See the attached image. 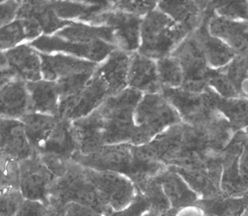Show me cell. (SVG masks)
Returning <instances> with one entry per match:
<instances>
[{
  "instance_id": "cell-26",
  "label": "cell",
  "mask_w": 248,
  "mask_h": 216,
  "mask_svg": "<svg viewBox=\"0 0 248 216\" xmlns=\"http://www.w3.org/2000/svg\"><path fill=\"white\" fill-rule=\"evenodd\" d=\"M34 153L57 154L73 160L79 153V146L71 121L60 119L46 142Z\"/></svg>"
},
{
  "instance_id": "cell-23",
  "label": "cell",
  "mask_w": 248,
  "mask_h": 216,
  "mask_svg": "<svg viewBox=\"0 0 248 216\" xmlns=\"http://www.w3.org/2000/svg\"><path fill=\"white\" fill-rule=\"evenodd\" d=\"M59 18L66 21L93 23L94 18L113 9V1H50Z\"/></svg>"
},
{
  "instance_id": "cell-28",
  "label": "cell",
  "mask_w": 248,
  "mask_h": 216,
  "mask_svg": "<svg viewBox=\"0 0 248 216\" xmlns=\"http://www.w3.org/2000/svg\"><path fill=\"white\" fill-rule=\"evenodd\" d=\"M155 178L163 188L172 209L191 206L201 200L185 179L169 167Z\"/></svg>"
},
{
  "instance_id": "cell-38",
  "label": "cell",
  "mask_w": 248,
  "mask_h": 216,
  "mask_svg": "<svg viewBox=\"0 0 248 216\" xmlns=\"http://www.w3.org/2000/svg\"><path fill=\"white\" fill-rule=\"evenodd\" d=\"M20 161L1 154V190H19Z\"/></svg>"
},
{
  "instance_id": "cell-43",
  "label": "cell",
  "mask_w": 248,
  "mask_h": 216,
  "mask_svg": "<svg viewBox=\"0 0 248 216\" xmlns=\"http://www.w3.org/2000/svg\"><path fill=\"white\" fill-rule=\"evenodd\" d=\"M150 211V204L142 193L138 192L128 206L120 211L112 212L108 216H145Z\"/></svg>"
},
{
  "instance_id": "cell-9",
  "label": "cell",
  "mask_w": 248,
  "mask_h": 216,
  "mask_svg": "<svg viewBox=\"0 0 248 216\" xmlns=\"http://www.w3.org/2000/svg\"><path fill=\"white\" fill-rule=\"evenodd\" d=\"M14 79L26 82L43 79L40 52L28 43L1 51V86Z\"/></svg>"
},
{
  "instance_id": "cell-34",
  "label": "cell",
  "mask_w": 248,
  "mask_h": 216,
  "mask_svg": "<svg viewBox=\"0 0 248 216\" xmlns=\"http://www.w3.org/2000/svg\"><path fill=\"white\" fill-rule=\"evenodd\" d=\"M204 211L217 216H244L248 210L245 197L222 195L196 202Z\"/></svg>"
},
{
  "instance_id": "cell-30",
  "label": "cell",
  "mask_w": 248,
  "mask_h": 216,
  "mask_svg": "<svg viewBox=\"0 0 248 216\" xmlns=\"http://www.w3.org/2000/svg\"><path fill=\"white\" fill-rule=\"evenodd\" d=\"M53 35L66 41L77 42L91 43L101 40L117 46L114 29L110 27L97 26L74 21L72 25L65 27Z\"/></svg>"
},
{
  "instance_id": "cell-29",
  "label": "cell",
  "mask_w": 248,
  "mask_h": 216,
  "mask_svg": "<svg viewBox=\"0 0 248 216\" xmlns=\"http://www.w3.org/2000/svg\"><path fill=\"white\" fill-rule=\"evenodd\" d=\"M187 183L201 200L215 198L224 195L221 188L222 171L194 170L169 166Z\"/></svg>"
},
{
  "instance_id": "cell-47",
  "label": "cell",
  "mask_w": 248,
  "mask_h": 216,
  "mask_svg": "<svg viewBox=\"0 0 248 216\" xmlns=\"http://www.w3.org/2000/svg\"><path fill=\"white\" fill-rule=\"evenodd\" d=\"M176 216H205L206 212L197 203L175 209Z\"/></svg>"
},
{
  "instance_id": "cell-4",
  "label": "cell",
  "mask_w": 248,
  "mask_h": 216,
  "mask_svg": "<svg viewBox=\"0 0 248 216\" xmlns=\"http://www.w3.org/2000/svg\"><path fill=\"white\" fill-rule=\"evenodd\" d=\"M43 79L57 82L61 92L76 93L87 85L99 64L64 53H40Z\"/></svg>"
},
{
  "instance_id": "cell-45",
  "label": "cell",
  "mask_w": 248,
  "mask_h": 216,
  "mask_svg": "<svg viewBox=\"0 0 248 216\" xmlns=\"http://www.w3.org/2000/svg\"><path fill=\"white\" fill-rule=\"evenodd\" d=\"M47 209L46 204L25 199L16 216H45Z\"/></svg>"
},
{
  "instance_id": "cell-50",
  "label": "cell",
  "mask_w": 248,
  "mask_h": 216,
  "mask_svg": "<svg viewBox=\"0 0 248 216\" xmlns=\"http://www.w3.org/2000/svg\"><path fill=\"white\" fill-rule=\"evenodd\" d=\"M145 216H176L175 209H171L165 213H155V212L150 211Z\"/></svg>"
},
{
  "instance_id": "cell-14",
  "label": "cell",
  "mask_w": 248,
  "mask_h": 216,
  "mask_svg": "<svg viewBox=\"0 0 248 216\" xmlns=\"http://www.w3.org/2000/svg\"><path fill=\"white\" fill-rule=\"evenodd\" d=\"M20 190L26 200L49 205L52 186L57 179L36 153L20 161Z\"/></svg>"
},
{
  "instance_id": "cell-27",
  "label": "cell",
  "mask_w": 248,
  "mask_h": 216,
  "mask_svg": "<svg viewBox=\"0 0 248 216\" xmlns=\"http://www.w3.org/2000/svg\"><path fill=\"white\" fill-rule=\"evenodd\" d=\"M31 101V113L60 117L61 94L57 82L41 79L27 82Z\"/></svg>"
},
{
  "instance_id": "cell-5",
  "label": "cell",
  "mask_w": 248,
  "mask_h": 216,
  "mask_svg": "<svg viewBox=\"0 0 248 216\" xmlns=\"http://www.w3.org/2000/svg\"><path fill=\"white\" fill-rule=\"evenodd\" d=\"M50 202L63 206L78 203L93 208L107 216L112 213L89 180L85 167L76 161L65 175L56 180L50 190Z\"/></svg>"
},
{
  "instance_id": "cell-16",
  "label": "cell",
  "mask_w": 248,
  "mask_h": 216,
  "mask_svg": "<svg viewBox=\"0 0 248 216\" xmlns=\"http://www.w3.org/2000/svg\"><path fill=\"white\" fill-rule=\"evenodd\" d=\"M213 13L209 1L202 25L191 34L201 46L209 67L219 69L227 66L238 55L224 41L210 34L209 21Z\"/></svg>"
},
{
  "instance_id": "cell-54",
  "label": "cell",
  "mask_w": 248,
  "mask_h": 216,
  "mask_svg": "<svg viewBox=\"0 0 248 216\" xmlns=\"http://www.w3.org/2000/svg\"><path fill=\"white\" fill-rule=\"evenodd\" d=\"M244 216H248V209L247 210L246 213H245V215H244Z\"/></svg>"
},
{
  "instance_id": "cell-24",
  "label": "cell",
  "mask_w": 248,
  "mask_h": 216,
  "mask_svg": "<svg viewBox=\"0 0 248 216\" xmlns=\"http://www.w3.org/2000/svg\"><path fill=\"white\" fill-rule=\"evenodd\" d=\"M1 118L20 120L31 113V101L26 82L12 80L1 86Z\"/></svg>"
},
{
  "instance_id": "cell-48",
  "label": "cell",
  "mask_w": 248,
  "mask_h": 216,
  "mask_svg": "<svg viewBox=\"0 0 248 216\" xmlns=\"http://www.w3.org/2000/svg\"><path fill=\"white\" fill-rule=\"evenodd\" d=\"M66 207L56 202H50L45 216H66Z\"/></svg>"
},
{
  "instance_id": "cell-3",
  "label": "cell",
  "mask_w": 248,
  "mask_h": 216,
  "mask_svg": "<svg viewBox=\"0 0 248 216\" xmlns=\"http://www.w3.org/2000/svg\"><path fill=\"white\" fill-rule=\"evenodd\" d=\"M134 121V145L148 143L166 129L182 123L179 113L161 94H144L135 110Z\"/></svg>"
},
{
  "instance_id": "cell-49",
  "label": "cell",
  "mask_w": 248,
  "mask_h": 216,
  "mask_svg": "<svg viewBox=\"0 0 248 216\" xmlns=\"http://www.w3.org/2000/svg\"><path fill=\"white\" fill-rule=\"evenodd\" d=\"M238 93L241 98L248 99V73H245L241 82L238 85Z\"/></svg>"
},
{
  "instance_id": "cell-7",
  "label": "cell",
  "mask_w": 248,
  "mask_h": 216,
  "mask_svg": "<svg viewBox=\"0 0 248 216\" xmlns=\"http://www.w3.org/2000/svg\"><path fill=\"white\" fill-rule=\"evenodd\" d=\"M133 146L130 143L105 145L91 154L78 153L73 161L89 169L123 174L134 183L137 177V163Z\"/></svg>"
},
{
  "instance_id": "cell-39",
  "label": "cell",
  "mask_w": 248,
  "mask_h": 216,
  "mask_svg": "<svg viewBox=\"0 0 248 216\" xmlns=\"http://www.w3.org/2000/svg\"><path fill=\"white\" fill-rule=\"evenodd\" d=\"M209 86L222 98H241L238 89L232 80L218 69L213 70L209 78Z\"/></svg>"
},
{
  "instance_id": "cell-12",
  "label": "cell",
  "mask_w": 248,
  "mask_h": 216,
  "mask_svg": "<svg viewBox=\"0 0 248 216\" xmlns=\"http://www.w3.org/2000/svg\"><path fill=\"white\" fill-rule=\"evenodd\" d=\"M161 94L179 113L182 123L190 126L205 122L218 111L212 102L210 87L202 93L163 88Z\"/></svg>"
},
{
  "instance_id": "cell-15",
  "label": "cell",
  "mask_w": 248,
  "mask_h": 216,
  "mask_svg": "<svg viewBox=\"0 0 248 216\" xmlns=\"http://www.w3.org/2000/svg\"><path fill=\"white\" fill-rule=\"evenodd\" d=\"M142 20L138 16L112 9L98 15L91 25L112 28L118 48L135 53L138 52L140 46Z\"/></svg>"
},
{
  "instance_id": "cell-18",
  "label": "cell",
  "mask_w": 248,
  "mask_h": 216,
  "mask_svg": "<svg viewBox=\"0 0 248 216\" xmlns=\"http://www.w3.org/2000/svg\"><path fill=\"white\" fill-rule=\"evenodd\" d=\"M208 2L209 1H158V9L191 34L202 25Z\"/></svg>"
},
{
  "instance_id": "cell-20",
  "label": "cell",
  "mask_w": 248,
  "mask_h": 216,
  "mask_svg": "<svg viewBox=\"0 0 248 216\" xmlns=\"http://www.w3.org/2000/svg\"><path fill=\"white\" fill-rule=\"evenodd\" d=\"M34 154L22 122L1 118V154L21 161Z\"/></svg>"
},
{
  "instance_id": "cell-1",
  "label": "cell",
  "mask_w": 248,
  "mask_h": 216,
  "mask_svg": "<svg viewBox=\"0 0 248 216\" xmlns=\"http://www.w3.org/2000/svg\"><path fill=\"white\" fill-rule=\"evenodd\" d=\"M144 94L126 88L109 96L98 108L105 121V145L132 144L135 133V110Z\"/></svg>"
},
{
  "instance_id": "cell-36",
  "label": "cell",
  "mask_w": 248,
  "mask_h": 216,
  "mask_svg": "<svg viewBox=\"0 0 248 216\" xmlns=\"http://www.w3.org/2000/svg\"><path fill=\"white\" fill-rule=\"evenodd\" d=\"M138 191L142 193L150 204L151 211L165 213L172 209L163 188L155 177L140 186Z\"/></svg>"
},
{
  "instance_id": "cell-13",
  "label": "cell",
  "mask_w": 248,
  "mask_h": 216,
  "mask_svg": "<svg viewBox=\"0 0 248 216\" xmlns=\"http://www.w3.org/2000/svg\"><path fill=\"white\" fill-rule=\"evenodd\" d=\"M110 96L108 84L95 71L87 85L71 98L61 101L60 118L77 121L97 110Z\"/></svg>"
},
{
  "instance_id": "cell-44",
  "label": "cell",
  "mask_w": 248,
  "mask_h": 216,
  "mask_svg": "<svg viewBox=\"0 0 248 216\" xmlns=\"http://www.w3.org/2000/svg\"><path fill=\"white\" fill-rule=\"evenodd\" d=\"M22 1H3L0 5L1 28L16 19Z\"/></svg>"
},
{
  "instance_id": "cell-31",
  "label": "cell",
  "mask_w": 248,
  "mask_h": 216,
  "mask_svg": "<svg viewBox=\"0 0 248 216\" xmlns=\"http://www.w3.org/2000/svg\"><path fill=\"white\" fill-rule=\"evenodd\" d=\"M43 34L39 25L33 20L16 19L1 28V51L31 42Z\"/></svg>"
},
{
  "instance_id": "cell-8",
  "label": "cell",
  "mask_w": 248,
  "mask_h": 216,
  "mask_svg": "<svg viewBox=\"0 0 248 216\" xmlns=\"http://www.w3.org/2000/svg\"><path fill=\"white\" fill-rule=\"evenodd\" d=\"M171 55L178 60L184 72L185 81L181 89L190 93L206 92L214 69L209 67L194 37L192 34L188 36Z\"/></svg>"
},
{
  "instance_id": "cell-42",
  "label": "cell",
  "mask_w": 248,
  "mask_h": 216,
  "mask_svg": "<svg viewBox=\"0 0 248 216\" xmlns=\"http://www.w3.org/2000/svg\"><path fill=\"white\" fill-rule=\"evenodd\" d=\"M36 154L39 156L43 163L46 165V168L57 178H60L65 175L72 164L74 162L73 159H69L57 154H46V153H43V154L36 153Z\"/></svg>"
},
{
  "instance_id": "cell-19",
  "label": "cell",
  "mask_w": 248,
  "mask_h": 216,
  "mask_svg": "<svg viewBox=\"0 0 248 216\" xmlns=\"http://www.w3.org/2000/svg\"><path fill=\"white\" fill-rule=\"evenodd\" d=\"M209 30L212 35L224 41L237 55H248V20L225 19L213 13L209 18Z\"/></svg>"
},
{
  "instance_id": "cell-11",
  "label": "cell",
  "mask_w": 248,
  "mask_h": 216,
  "mask_svg": "<svg viewBox=\"0 0 248 216\" xmlns=\"http://www.w3.org/2000/svg\"><path fill=\"white\" fill-rule=\"evenodd\" d=\"M28 44L40 53H64L98 64L104 62L118 48L101 40L91 43L77 42L66 41L58 36L45 34Z\"/></svg>"
},
{
  "instance_id": "cell-53",
  "label": "cell",
  "mask_w": 248,
  "mask_h": 216,
  "mask_svg": "<svg viewBox=\"0 0 248 216\" xmlns=\"http://www.w3.org/2000/svg\"><path fill=\"white\" fill-rule=\"evenodd\" d=\"M205 216H215V215L211 214V213H206V215H205Z\"/></svg>"
},
{
  "instance_id": "cell-46",
  "label": "cell",
  "mask_w": 248,
  "mask_h": 216,
  "mask_svg": "<svg viewBox=\"0 0 248 216\" xmlns=\"http://www.w3.org/2000/svg\"><path fill=\"white\" fill-rule=\"evenodd\" d=\"M66 216H107L101 212L78 203L66 205Z\"/></svg>"
},
{
  "instance_id": "cell-21",
  "label": "cell",
  "mask_w": 248,
  "mask_h": 216,
  "mask_svg": "<svg viewBox=\"0 0 248 216\" xmlns=\"http://www.w3.org/2000/svg\"><path fill=\"white\" fill-rule=\"evenodd\" d=\"M79 153L89 154L105 145V121L98 109L89 115L73 121Z\"/></svg>"
},
{
  "instance_id": "cell-51",
  "label": "cell",
  "mask_w": 248,
  "mask_h": 216,
  "mask_svg": "<svg viewBox=\"0 0 248 216\" xmlns=\"http://www.w3.org/2000/svg\"><path fill=\"white\" fill-rule=\"evenodd\" d=\"M244 132H245V134H246L247 137H248V126H247L246 128H245V130H244Z\"/></svg>"
},
{
  "instance_id": "cell-33",
  "label": "cell",
  "mask_w": 248,
  "mask_h": 216,
  "mask_svg": "<svg viewBox=\"0 0 248 216\" xmlns=\"http://www.w3.org/2000/svg\"><path fill=\"white\" fill-rule=\"evenodd\" d=\"M60 119V117L39 113H29L20 119L34 152L46 142Z\"/></svg>"
},
{
  "instance_id": "cell-25",
  "label": "cell",
  "mask_w": 248,
  "mask_h": 216,
  "mask_svg": "<svg viewBox=\"0 0 248 216\" xmlns=\"http://www.w3.org/2000/svg\"><path fill=\"white\" fill-rule=\"evenodd\" d=\"M131 55L132 53L117 48L96 69V72L108 85L110 96L128 88V73Z\"/></svg>"
},
{
  "instance_id": "cell-32",
  "label": "cell",
  "mask_w": 248,
  "mask_h": 216,
  "mask_svg": "<svg viewBox=\"0 0 248 216\" xmlns=\"http://www.w3.org/2000/svg\"><path fill=\"white\" fill-rule=\"evenodd\" d=\"M213 106L227 120L235 133L248 126V99L224 98L210 88Z\"/></svg>"
},
{
  "instance_id": "cell-22",
  "label": "cell",
  "mask_w": 248,
  "mask_h": 216,
  "mask_svg": "<svg viewBox=\"0 0 248 216\" xmlns=\"http://www.w3.org/2000/svg\"><path fill=\"white\" fill-rule=\"evenodd\" d=\"M16 19L33 20L38 24L43 34L48 36L74 22L59 18L50 1H22Z\"/></svg>"
},
{
  "instance_id": "cell-6",
  "label": "cell",
  "mask_w": 248,
  "mask_h": 216,
  "mask_svg": "<svg viewBox=\"0 0 248 216\" xmlns=\"http://www.w3.org/2000/svg\"><path fill=\"white\" fill-rule=\"evenodd\" d=\"M221 188L227 197L248 193V139L244 130L234 133L222 153Z\"/></svg>"
},
{
  "instance_id": "cell-41",
  "label": "cell",
  "mask_w": 248,
  "mask_h": 216,
  "mask_svg": "<svg viewBox=\"0 0 248 216\" xmlns=\"http://www.w3.org/2000/svg\"><path fill=\"white\" fill-rule=\"evenodd\" d=\"M25 201L19 190H1V216H16Z\"/></svg>"
},
{
  "instance_id": "cell-52",
  "label": "cell",
  "mask_w": 248,
  "mask_h": 216,
  "mask_svg": "<svg viewBox=\"0 0 248 216\" xmlns=\"http://www.w3.org/2000/svg\"><path fill=\"white\" fill-rule=\"evenodd\" d=\"M243 197H245V198L246 199L247 203H248V193H247L245 196H243Z\"/></svg>"
},
{
  "instance_id": "cell-2",
  "label": "cell",
  "mask_w": 248,
  "mask_h": 216,
  "mask_svg": "<svg viewBox=\"0 0 248 216\" xmlns=\"http://www.w3.org/2000/svg\"><path fill=\"white\" fill-rule=\"evenodd\" d=\"M189 35L182 26L157 7L142 20L138 53L158 61L171 55Z\"/></svg>"
},
{
  "instance_id": "cell-40",
  "label": "cell",
  "mask_w": 248,
  "mask_h": 216,
  "mask_svg": "<svg viewBox=\"0 0 248 216\" xmlns=\"http://www.w3.org/2000/svg\"><path fill=\"white\" fill-rule=\"evenodd\" d=\"M158 7V1H113V9L144 18Z\"/></svg>"
},
{
  "instance_id": "cell-35",
  "label": "cell",
  "mask_w": 248,
  "mask_h": 216,
  "mask_svg": "<svg viewBox=\"0 0 248 216\" xmlns=\"http://www.w3.org/2000/svg\"><path fill=\"white\" fill-rule=\"evenodd\" d=\"M156 62L162 87L181 89L185 81V76L178 60L170 55L159 59Z\"/></svg>"
},
{
  "instance_id": "cell-37",
  "label": "cell",
  "mask_w": 248,
  "mask_h": 216,
  "mask_svg": "<svg viewBox=\"0 0 248 216\" xmlns=\"http://www.w3.org/2000/svg\"><path fill=\"white\" fill-rule=\"evenodd\" d=\"M214 15L234 21L248 20V1H210Z\"/></svg>"
},
{
  "instance_id": "cell-10",
  "label": "cell",
  "mask_w": 248,
  "mask_h": 216,
  "mask_svg": "<svg viewBox=\"0 0 248 216\" xmlns=\"http://www.w3.org/2000/svg\"><path fill=\"white\" fill-rule=\"evenodd\" d=\"M85 169L96 191L111 212L124 209L138 193L134 183L126 176L115 172Z\"/></svg>"
},
{
  "instance_id": "cell-17",
  "label": "cell",
  "mask_w": 248,
  "mask_h": 216,
  "mask_svg": "<svg viewBox=\"0 0 248 216\" xmlns=\"http://www.w3.org/2000/svg\"><path fill=\"white\" fill-rule=\"evenodd\" d=\"M128 87L143 94H161L157 62L138 52L132 53L127 78Z\"/></svg>"
}]
</instances>
